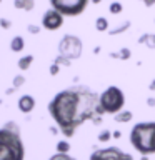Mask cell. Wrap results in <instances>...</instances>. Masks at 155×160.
I'll list each match as a JSON object with an SVG mask.
<instances>
[{"mask_svg": "<svg viewBox=\"0 0 155 160\" xmlns=\"http://www.w3.org/2000/svg\"><path fill=\"white\" fill-rule=\"evenodd\" d=\"M147 105H148V107H155V97H150L147 100Z\"/></svg>", "mask_w": 155, "mask_h": 160, "instance_id": "4316f807", "label": "cell"}, {"mask_svg": "<svg viewBox=\"0 0 155 160\" xmlns=\"http://www.w3.org/2000/svg\"><path fill=\"white\" fill-rule=\"evenodd\" d=\"M130 27V22H125V23H122L120 25L118 28H115V30H108V33L110 35H117V33H122V32H125V30H127Z\"/></svg>", "mask_w": 155, "mask_h": 160, "instance_id": "44dd1931", "label": "cell"}, {"mask_svg": "<svg viewBox=\"0 0 155 160\" xmlns=\"http://www.w3.org/2000/svg\"><path fill=\"white\" fill-rule=\"evenodd\" d=\"M47 108L55 125L67 138L73 137L77 128L87 120L100 123L103 117L98 110V95L83 85L60 90L48 102Z\"/></svg>", "mask_w": 155, "mask_h": 160, "instance_id": "6da1fadb", "label": "cell"}, {"mask_svg": "<svg viewBox=\"0 0 155 160\" xmlns=\"http://www.w3.org/2000/svg\"><path fill=\"white\" fill-rule=\"evenodd\" d=\"M62 25H63V15L60 12H57L55 8H50L43 13L42 27L45 30H52V32H55V30H58Z\"/></svg>", "mask_w": 155, "mask_h": 160, "instance_id": "ba28073f", "label": "cell"}, {"mask_svg": "<svg viewBox=\"0 0 155 160\" xmlns=\"http://www.w3.org/2000/svg\"><path fill=\"white\" fill-rule=\"evenodd\" d=\"M82 50H83V43H82V40H80V37H77V35L65 33L58 42V55L63 57L65 60H68L70 63H72L73 60L80 58Z\"/></svg>", "mask_w": 155, "mask_h": 160, "instance_id": "5b68a950", "label": "cell"}, {"mask_svg": "<svg viewBox=\"0 0 155 160\" xmlns=\"http://www.w3.org/2000/svg\"><path fill=\"white\" fill-rule=\"evenodd\" d=\"M48 160H77V158L70 157L68 153H58V152H57V153H53Z\"/></svg>", "mask_w": 155, "mask_h": 160, "instance_id": "ffe728a7", "label": "cell"}, {"mask_svg": "<svg viewBox=\"0 0 155 160\" xmlns=\"http://www.w3.org/2000/svg\"><path fill=\"white\" fill-rule=\"evenodd\" d=\"M95 28L97 32H108V20L105 17H98L95 20Z\"/></svg>", "mask_w": 155, "mask_h": 160, "instance_id": "2e32d148", "label": "cell"}, {"mask_svg": "<svg viewBox=\"0 0 155 160\" xmlns=\"http://www.w3.org/2000/svg\"><path fill=\"white\" fill-rule=\"evenodd\" d=\"M148 90H150V92H155V78L152 80V82H150V85H148Z\"/></svg>", "mask_w": 155, "mask_h": 160, "instance_id": "f1b7e54d", "label": "cell"}, {"mask_svg": "<svg viewBox=\"0 0 155 160\" xmlns=\"http://www.w3.org/2000/svg\"><path fill=\"white\" fill-rule=\"evenodd\" d=\"M112 137L113 138H120L122 137V132H120V130H115V132H112Z\"/></svg>", "mask_w": 155, "mask_h": 160, "instance_id": "83f0119b", "label": "cell"}, {"mask_svg": "<svg viewBox=\"0 0 155 160\" xmlns=\"http://www.w3.org/2000/svg\"><path fill=\"white\" fill-rule=\"evenodd\" d=\"M97 138H98V142H102V143H107L110 138H112V132L110 130H102L98 135H97Z\"/></svg>", "mask_w": 155, "mask_h": 160, "instance_id": "d6986e66", "label": "cell"}, {"mask_svg": "<svg viewBox=\"0 0 155 160\" xmlns=\"http://www.w3.org/2000/svg\"><path fill=\"white\" fill-rule=\"evenodd\" d=\"M138 43L147 45L148 48H155V33H143L138 38Z\"/></svg>", "mask_w": 155, "mask_h": 160, "instance_id": "5bb4252c", "label": "cell"}, {"mask_svg": "<svg viewBox=\"0 0 155 160\" xmlns=\"http://www.w3.org/2000/svg\"><path fill=\"white\" fill-rule=\"evenodd\" d=\"M90 2H92V3H95V5H97V3H100V0H90Z\"/></svg>", "mask_w": 155, "mask_h": 160, "instance_id": "f546056e", "label": "cell"}, {"mask_svg": "<svg viewBox=\"0 0 155 160\" xmlns=\"http://www.w3.org/2000/svg\"><path fill=\"white\" fill-rule=\"evenodd\" d=\"M23 83H25V77H23V75H17V77L13 78V85H12V87H15V88H20Z\"/></svg>", "mask_w": 155, "mask_h": 160, "instance_id": "7402d4cb", "label": "cell"}, {"mask_svg": "<svg viewBox=\"0 0 155 160\" xmlns=\"http://www.w3.org/2000/svg\"><path fill=\"white\" fill-rule=\"evenodd\" d=\"M108 10H110V13H113V15H118V13H122V10H123V5L117 2V0H113L112 3L108 5Z\"/></svg>", "mask_w": 155, "mask_h": 160, "instance_id": "e0dca14e", "label": "cell"}, {"mask_svg": "<svg viewBox=\"0 0 155 160\" xmlns=\"http://www.w3.org/2000/svg\"><path fill=\"white\" fill-rule=\"evenodd\" d=\"M0 27H2V28H5V30H7V28H10V27H12V22H10V20H7V18H0Z\"/></svg>", "mask_w": 155, "mask_h": 160, "instance_id": "cb8c5ba5", "label": "cell"}, {"mask_svg": "<svg viewBox=\"0 0 155 160\" xmlns=\"http://www.w3.org/2000/svg\"><path fill=\"white\" fill-rule=\"evenodd\" d=\"M58 72H60V65L53 62V63L48 67V73L52 75V77H55V75H58Z\"/></svg>", "mask_w": 155, "mask_h": 160, "instance_id": "603a6c76", "label": "cell"}, {"mask_svg": "<svg viewBox=\"0 0 155 160\" xmlns=\"http://www.w3.org/2000/svg\"><path fill=\"white\" fill-rule=\"evenodd\" d=\"M28 32L30 33H38L40 32V27H38V25H28Z\"/></svg>", "mask_w": 155, "mask_h": 160, "instance_id": "d4e9b609", "label": "cell"}, {"mask_svg": "<svg viewBox=\"0 0 155 160\" xmlns=\"http://www.w3.org/2000/svg\"><path fill=\"white\" fill-rule=\"evenodd\" d=\"M0 2H2V0H0Z\"/></svg>", "mask_w": 155, "mask_h": 160, "instance_id": "4dcf8cb0", "label": "cell"}, {"mask_svg": "<svg viewBox=\"0 0 155 160\" xmlns=\"http://www.w3.org/2000/svg\"><path fill=\"white\" fill-rule=\"evenodd\" d=\"M33 60H35V57L32 53H28V55H22V57L18 58V68L20 70H28L30 67H32V63H33Z\"/></svg>", "mask_w": 155, "mask_h": 160, "instance_id": "7c38bea8", "label": "cell"}, {"mask_svg": "<svg viewBox=\"0 0 155 160\" xmlns=\"http://www.w3.org/2000/svg\"><path fill=\"white\" fill-rule=\"evenodd\" d=\"M25 48V40L22 35H15V37L10 40V50L15 53H18V52H22V50Z\"/></svg>", "mask_w": 155, "mask_h": 160, "instance_id": "30bf717a", "label": "cell"}, {"mask_svg": "<svg viewBox=\"0 0 155 160\" xmlns=\"http://www.w3.org/2000/svg\"><path fill=\"white\" fill-rule=\"evenodd\" d=\"M57 152L58 153H68L70 152V143L67 142V140H60V142L57 143Z\"/></svg>", "mask_w": 155, "mask_h": 160, "instance_id": "ac0fdd59", "label": "cell"}, {"mask_svg": "<svg viewBox=\"0 0 155 160\" xmlns=\"http://www.w3.org/2000/svg\"><path fill=\"white\" fill-rule=\"evenodd\" d=\"M25 147L18 127L15 123H7L0 128V160H23Z\"/></svg>", "mask_w": 155, "mask_h": 160, "instance_id": "7a4b0ae2", "label": "cell"}, {"mask_svg": "<svg viewBox=\"0 0 155 160\" xmlns=\"http://www.w3.org/2000/svg\"><path fill=\"white\" fill-rule=\"evenodd\" d=\"M88 160H133V157L118 147H105L93 150Z\"/></svg>", "mask_w": 155, "mask_h": 160, "instance_id": "52a82bcc", "label": "cell"}, {"mask_svg": "<svg viewBox=\"0 0 155 160\" xmlns=\"http://www.w3.org/2000/svg\"><path fill=\"white\" fill-rule=\"evenodd\" d=\"M133 118V113L130 112V110H120L118 113H115L113 115V120L115 122H118V123H125V122H130V120Z\"/></svg>", "mask_w": 155, "mask_h": 160, "instance_id": "4fadbf2b", "label": "cell"}, {"mask_svg": "<svg viewBox=\"0 0 155 160\" xmlns=\"http://www.w3.org/2000/svg\"><path fill=\"white\" fill-rule=\"evenodd\" d=\"M17 105H18V110L22 113H30L35 108V98L32 97V95L25 93V95H22V97L18 98V103Z\"/></svg>", "mask_w": 155, "mask_h": 160, "instance_id": "9c48e42d", "label": "cell"}, {"mask_svg": "<svg viewBox=\"0 0 155 160\" xmlns=\"http://www.w3.org/2000/svg\"><path fill=\"white\" fill-rule=\"evenodd\" d=\"M130 55H132L130 48H122V50H118V52H112V53H110V57H112V58H118V60H128Z\"/></svg>", "mask_w": 155, "mask_h": 160, "instance_id": "9a60e30c", "label": "cell"}, {"mask_svg": "<svg viewBox=\"0 0 155 160\" xmlns=\"http://www.w3.org/2000/svg\"><path fill=\"white\" fill-rule=\"evenodd\" d=\"M138 2H142L145 7H153L155 5V0H138Z\"/></svg>", "mask_w": 155, "mask_h": 160, "instance_id": "484cf974", "label": "cell"}, {"mask_svg": "<svg viewBox=\"0 0 155 160\" xmlns=\"http://www.w3.org/2000/svg\"><path fill=\"white\" fill-rule=\"evenodd\" d=\"M88 2L90 0H50V5L63 17H77L85 12Z\"/></svg>", "mask_w": 155, "mask_h": 160, "instance_id": "8992f818", "label": "cell"}, {"mask_svg": "<svg viewBox=\"0 0 155 160\" xmlns=\"http://www.w3.org/2000/svg\"><path fill=\"white\" fill-rule=\"evenodd\" d=\"M123 105H125V93L122 92V88L115 87V85L107 87L98 95V110L102 115L118 113L120 110H123Z\"/></svg>", "mask_w": 155, "mask_h": 160, "instance_id": "277c9868", "label": "cell"}, {"mask_svg": "<svg viewBox=\"0 0 155 160\" xmlns=\"http://www.w3.org/2000/svg\"><path fill=\"white\" fill-rule=\"evenodd\" d=\"M13 7L17 10H25V12H32L35 7V0H13Z\"/></svg>", "mask_w": 155, "mask_h": 160, "instance_id": "8fae6325", "label": "cell"}, {"mask_svg": "<svg viewBox=\"0 0 155 160\" xmlns=\"http://www.w3.org/2000/svg\"><path fill=\"white\" fill-rule=\"evenodd\" d=\"M130 143L140 155L155 153V122L135 123L130 130Z\"/></svg>", "mask_w": 155, "mask_h": 160, "instance_id": "3957f363", "label": "cell"}]
</instances>
